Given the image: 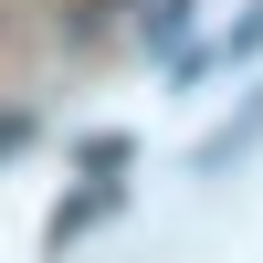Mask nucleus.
I'll list each match as a JSON object with an SVG mask.
<instances>
[{
	"label": "nucleus",
	"mask_w": 263,
	"mask_h": 263,
	"mask_svg": "<svg viewBox=\"0 0 263 263\" xmlns=\"http://www.w3.org/2000/svg\"><path fill=\"white\" fill-rule=\"evenodd\" d=\"M253 137H263V84H253V105H242V116H232V126H211V137H200V158H190V168H200V179H221V168L242 158Z\"/></svg>",
	"instance_id": "obj_1"
},
{
	"label": "nucleus",
	"mask_w": 263,
	"mask_h": 263,
	"mask_svg": "<svg viewBox=\"0 0 263 263\" xmlns=\"http://www.w3.org/2000/svg\"><path fill=\"white\" fill-rule=\"evenodd\" d=\"M190 42V0H158V11H147V53H179Z\"/></svg>",
	"instance_id": "obj_2"
},
{
	"label": "nucleus",
	"mask_w": 263,
	"mask_h": 263,
	"mask_svg": "<svg viewBox=\"0 0 263 263\" xmlns=\"http://www.w3.org/2000/svg\"><path fill=\"white\" fill-rule=\"evenodd\" d=\"M253 53H263V11H242L221 42H211V63H253Z\"/></svg>",
	"instance_id": "obj_3"
},
{
	"label": "nucleus",
	"mask_w": 263,
	"mask_h": 263,
	"mask_svg": "<svg viewBox=\"0 0 263 263\" xmlns=\"http://www.w3.org/2000/svg\"><path fill=\"white\" fill-rule=\"evenodd\" d=\"M21 137H32V116H0V158H11V147H21Z\"/></svg>",
	"instance_id": "obj_4"
}]
</instances>
